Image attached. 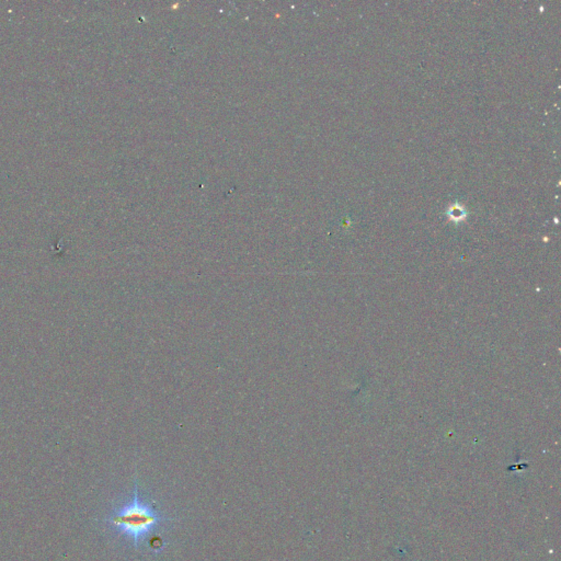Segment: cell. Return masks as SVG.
I'll return each mask as SVG.
<instances>
[{
    "mask_svg": "<svg viewBox=\"0 0 561 561\" xmlns=\"http://www.w3.org/2000/svg\"><path fill=\"white\" fill-rule=\"evenodd\" d=\"M166 521H168L167 517L155 508L153 502L145 501L139 497L136 482L132 500L115 510L107 519L108 524L120 535L132 541L136 549L147 536Z\"/></svg>",
    "mask_w": 561,
    "mask_h": 561,
    "instance_id": "6da1fadb",
    "label": "cell"
}]
</instances>
